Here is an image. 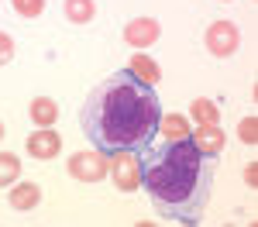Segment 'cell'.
I'll return each instance as SVG.
<instances>
[{
	"label": "cell",
	"mask_w": 258,
	"mask_h": 227,
	"mask_svg": "<svg viewBox=\"0 0 258 227\" xmlns=\"http://www.w3.org/2000/svg\"><path fill=\"white\" fill-rule=\"evenodd\" d=\"M162 103L155 86L141 83L135 72H114L100 80L83 103V134L103 155L145 152L159 134Z\"/></svg>",
	"instance_id": "cell-1"
},
{
	"label": "cell",
	"mask_w": 258,
	"mask_h": 227,
	"mask_svg": "<svg viewBox=\"0 0 258 227\" xmlns=\"http://www.w3.org/2000/svg\"><path fill=\"white\" fill-rule=\"evenodd\" d=\"M141 159V186L148 189L152 203L165 220L197 224L200 210L214 189V162L189 138L165 141L162 148H145Z\"/></svg>",
	"instance_id": "cell-2"
},
{
	"label": "cell",
	"mask_w": 258,
	"mask_h": 227,
	"mask_svg": "<svg viewBox=\"0 0 258 227\" xmlns=\"http://www.w3.org/2000/svg\"><path fill=\"white\" fill-rule=\"evenodd\" d=\"M66 172L80 183H100L110 172V155H103L97 148L93 152H73L69 162H66Z\"/></svg>",
	"instance_id": "cell-3"
},
{
	"label": "cell",
	"mask_w": 258,
	"mask_h": 227,
	"mask_svg": "<svg viewBox=\"0 0 258 227\" xmlns=\"http://www.w3.org/2000/svg\"><path fill=\"white\" fill-rule=\"evenodd\" d=\"M120 193H135L141 189V159L138 152H117L110 155V172H107Z\"/></svg>",
	"instance_id": "cell-4"
},
{
	"label": "cell",
	"mask_w": 258,
	"mask_h": 227,
	"mask_svg": "<svg viewBox=\"0 0 258 227\" xmlns=\"http://www.w3.org/2000/svg\"><path fill=\"white\" fill-rule=\"evenodd\" d=\"M203 41H207V52H210V55L227 59V55H234V52H238L241 31H238V24H234V21H214V24L207 28Z\"/></svg>",
	"instance_id": "cell-5"
},
{
	"label": "cell",
	"mask_w": 258,
	"mask_h": 227,
	"mask_svg": "<svg viewBox=\"0 0 258 227\" xmlns=\"http://www.w3.org/2000/svg\"><path fill=\"white\" fill-rule=\"evenodd\" d=\"M162 35V24L155 18H135L127 21V28H124V41L131 45V48H152Z\"/></svg>",
	"instance_id": "cell-6"
},
{
	"label": "cell",
	"mask_w": 258,
	"mask_h": 227,
	"mask_svg": "<svg viewBox=\"0 0 258 227\" xmlns=\"http://www.w3.org/2000/svg\"><path fill=\"white\" fill-rule=\"evenodd\" d=\"M28 155L31 159H38V162H48V159H55L62 152V138L52 131V127H38L35 134H28Z\"/></svg>",
	"instance_id": "cell-7"
},
{
	"label": "cell",
	"mask_w": 258,
	"mask_h": 227,
	"mask_svg": "<svg viewBox=\"0 0 258 227\" xmlns=\"http://www.w3.org/2000/svg\"><path fill=\"white\" fill-rule=\"evenodd\" d=\"M189 141L197 144L207 159H217L220 152H224V144H227V138H224L220 124H200L197 131H189Z\"/></svg>",
	"instance_id": "cell-8"
},
{
	"label": "cell",
	"mask_w": 258,
	"mask_h": 227,
	"mask_svg": "<svg viewBox=\"0 0 258 227\" xmlns=\"http://www.w3.org/2000/svg\"><path fill=\"white\" fill-rule=\"evenodd\" d=\"M14 189L7 193V203L14 206V210H35L41 203V186L38 183H11Z\"/></svg>",
	"instance_id": "cell-9"
},
{
	"label": "cell",
	"mask_w": 258,
	"mask_h": 227,
	"mask_svg": "<svg viewBox=\"0 0 258 227\" xmlns=\"http://www.w3.org/2000/svg\"><path fill=\"white\" fill-rule=\"evenodd\" d=\"M189 121L182 117V114H162L159 117V134L165 141H182V138H189Z\"/></svg>",
	"instance_id": "cell-10"
},
{
	"label": "cell",
	"mask_w": 258,
	"mask_h": 227,
	"mask_svg": "<svg viewBox=\"0 0 258 227\" xmlns=\"http://www.w3.org/2000/svg\"><path fill=\"white\" fill-rule=\"evenodd\" d=\"M31 121H35V127H52L59 121V103L52 97H35L31 100Z\"/></svg>",
	"instance_id": "cell-11"
},
{
	"label": "cell",
	"mask_w": 258,
	"mask_h": 227,
	"mask_svg": "<svg viewBox=\"0 0 258 227\" xmlns=\"http://www.w3.org/2000/svg\"><path fill=\"white\" fill-rule=\"evenodd\" d=\"M127 72H135L141 83H148V86H155V83L162 80V69L155 59H148V55H131V62H127Z\"/></svg>",
	"instance_id": "cell-12"
},
{
	"label": "cell",
	"mask_w": 258,
	"mask_h": 227,
	"mask_svg": "<svg viewBox=\"0 0 258 227\" xmlns=\"http://www.w3.org/2000/svg\"><path fill=\"white\" fill-rule=\"evenodd\" d=\"M62 11L73 24H90L97 18V4L93 0H62Z\"/></svg>",
	"instance_id": "cell-13"
},
{
	"label": "cell",
	"mask_w": 258,
	"mask_h": 227,
	"mask_svg": "<svg viewBox=\"0 0 258 227\" xmlns=\"http://www.w3.org/2000/svg\"><path fill=\"white\" fill-rule=\"evenodd\" d=\"M189 110H193V117L200 124H220V107L210 97H197V100L189 103Z\"/></svg>",
	"instance_id": "cell-14"
},
{
	"label": "cell",
	"mask_w": 258,
	"mask_h": 227,
	"mask_svg": "<svg viewBox=\"0 0 258 227\" xmlns=\"http://www.w3.org/2000/svg\"><path fill=\"white\" fill-rule=\"evenodd\" d=\"M21 179V159L14 152H0V186H11Z\"/></svg>",
	"instance_id": "cell-15"
},
{
	"label": "cell",
	"mask_w": 258,
	"mask_h": 227,
	"mask_svg": "<svg viewBox=\"0 0 258 227\" xmlns=\"http://www.w3.org/2000/svg\"><path fill=\"white\" fill-rule=\"evenodd\" d=\"M11 4H14V11L21 18H38L45 11V0H11Z\"/></svg>",
	"instance_id": "cell-16"
},
{
	"label": "cell",
	"mask_w": 258,
	"mask_h": 227,
	"mask_svg": "<svg viewBox=\"0 0 258 227\" xmlns=\"http://www.w3.org/2000/svg\"><path fill=\"white\" fill-rule=\"evenodd\" d=\"M238 138L244 144H255L258 141V121H255V117H244V121L238 124Z\"/></svg>",
	"instance_id": "cell-17"
},
{
	"label": "cell",
	"mask_w": 258,
	"mask_h": 227,
	"mask_svg": "<svg viewBox=\"0 0 258 227\" xmlns=\"http://www.w3.org/2000/svg\"><path fill=\"white\" fill-rule=\"evenodd\" d=\"M14 52H18V48H14V38L0 31V65H7V62L14 59Z\"/></svg>",
	"instance_id": "cell-18"
},
{
	"label": "cell",
	"mask_w": 258,
	"mask_h": 227,
	"mask_svg": "<svg viewBox=\"0 0 258 227\" xmlns=\"http://www.w3.org/2000/svg\"><path fill=\"white\" fill-rule=\"evenodd\" d=\"M0 138H4V124H0Z\"/></svg>",
	"instance_id": "cell-19"
}]
</instances>
